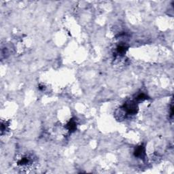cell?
<instances>
[{
  "label": "cell",
  "instance_id": "5b68a950",
  "mask_svg": "<svg viewBox=\"0 0 174 174\" xmlns=\"http://www.w3.org/2000/svg\"><path fill=\"white\" fill-rule=\"evenodd\" d=\"M127 49H128V48H127V46L125 44H120L119 46H117V48H116V52L117 55L122 56L123 54L126 53Z\"/></svg>",
  "mask_w": 174,
  "mask_h": 174
},
{
  "label": "cell",
  "instance_id": "277c9868",
  "mask_svg": "<svg viewBox=\"0 0 174 174\" xmlns=\"http://www.w3.org/2000/svg\"><path fill=\"white\" fill-rule=\"evenodd\" d=\"M66 129L70 132H74L77 129V123L74 119H71L66 125Z\"/></svg>",
  "mask_w": 174,
  "mask_h": 174
},
{
  "label": "cell",
  "instance_id": "8992f818",
  "mask_svg": "<svg viewBox=\"0 0 174 174\" xmlns=\"http://www.w3.org/2000/svg\"><path fill=\"white\" fill-rule=\"evenodd\" d=\"M148 99V96L146 94L144 93V92H140V93H138L137 95H136L135 100V101H143L144 100H146Z\"/></svg>",
  "mask_w": 174,
  "mask_h": 174
},
{
  "label": "cell",
  "instance_id": "3957f363",
  "mask_svg": "<svg viewBox=\"0 0 174 174\" xmlns=\"http://www.w3.org/2000/svg\"><path fill=\"white\" fill-rule=\"evenodd\" d=\"M31 163H32V159H31V158L29 157V156H24L19 160L18 165H20V166L25 167V166H27V165H30Z\"/></svg>",
  "mask_w": 174,
  "mask_h": 174
},
{
  "label": "cell",
  "instance_id": "6da1fadb",
  "mask_svg": "<svg viewBox=\"0 0 174 174\" xmlns=\"http://www.w3.org/2000/svg\"><path fill=\"white\" fill-rule=\"evenodd\" d=\"M122 109L125 113L128 115H134L137 113L138 106L134 101H128L122 105Z\"/></svg>",
  "mask_w": 174,
  "mask_h": 174
},
{
  "label": "cell",
  "instance_id": "7a4b0ae2",
  "mask_svg": "<svg viewBox=\"0 0 174 174\" xmlns=\"http://www.w3.org/2000/svg\"><path fill=\"white\" fill-rule=\"evenodd\" d=\"M134 156L138 158H141V159L145 158V156H146V148L144 145H140L136 148L135 151H134Z\"/></svg>",
  "mask_w": 174,
  "mask_h": 174
}]
</instances>
